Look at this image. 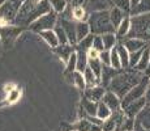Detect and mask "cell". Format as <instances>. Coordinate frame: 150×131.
<instances>
[{
	"mask_svg": "<svg viewBox=\"0 0 150 131\" xmlns=\"http://www.w3.org/2000/svg\"><path fill=\"white\" fill-rule=\"evenodd\" d=\"M102 38H103V45H105V50H111L112 47L116 46V41H117L116 34L106 33V34H102Z\"/></svg>",
	"mask_w": 150,
	"mask_h": 131,
	"instance_id": "obj_29",
	"label": "cell"
},
{
	"mask_svg": "<svg viewBox=\"0 0 150 131\" xmlns=\"http://www.w3.org/2000/svg\"><path fill=\"white\" fill-rule=\"evenodd\" d=\"M76 131H77V130H76Z\"/></svg>",
	"mask_w": 150,
	"mask_h": 131,
	"instance_id": "obj_51",
	"label": "cell"
},
{
	"mask_svg": "<svg viewBox=\"0 0 150 131\" xmlns=\"http://www.w3.org/2000/svg\"><path fill=\"white\" fill-rule=\"evenodd\" d=\"M22 3L24 0H8L3 5H0V25H8L9 22H13Z\"/></svg>",
	"mask_w": 150,
	"mask_h": 131,
	"instance_id": "obj_4",
	"label": "cell"
},
{
	"mask_svg": "<svg viewBox=\"0 0 150 131\" xmlns=\"http://www.w3.org/2000/svg\"><path fill=\"white\" fill-rule=\"evenodd\" d=\"M125 16H127L125 12L117 7H112L110 9V19H111V22L115 26V29H117V26L122 24V21L125 19Z\"/></svg>",
	"mask_w": 150,
	"mask_h": 131,
	"instance_id": "obj_18",
	"label": "cell"
},
{
	"mask_svg": "<svg viewBox=\"0 0 150 131\" xmlns=\"http://www.w3.org/2000/svg\"><path fill=\"white\" fill-rule=\"evenodd\" d=\"M148 84H149L148 83V76H145V79H144L141 83H138L137 85H134L131 91L127 93V94L122 98V107H123V109L127 106V105L131 104V102H133V101L138 100V98L144 97V96H145Z\"/></svg>",
	"mask_w": 150,
	"mask_h": 131,
	"instance_id": "obj_6",
	"label": "cell"
},
{
	"mask_svg": "<svg viewBox=\"0 0 150 131\" xmlns=\"http://www.w3.org/2000/svg\"><path fill=\"white\" fill-rule=\"evenodd\" d=\"M88 22L90 25V30L93 34H106V33H114L116 31L115 26L112 25L111 19H110V12L106 9L96 11L89 14Z\"/></svg>",
	"mask_w": 150,
	"mask_h": 131,
	"instance_id": "obj_3",
	"label": "cell"
},
{
	"mask_svg": "<svg viewBox=\"0 0 150 131\" xmlns=\"http://www.w3.org/2000/svg\"><path fill=\"white\" fill-rule=\"evenodd\" d=\"M117 127L116 122L112 117H110L107 119L103 121V125H102V131H115V129Z\"/></svg>",
	"mask_w": 150,
	"mask_h": 131,
	"instance_id": "obj_39",
	"label": "cell"
},
{
	"mask_svg": "<svg viewBox=\"0 0 150 131\" xmlns=\"http://www.w3.org/2000/svg\"><path fill=\"white\" fill-rule=\"evenodd\" d=\"M1 42L3 41H1V37H0V47H1Z\"/></svg>",
	"mask_w": 150,
	"mask_h": 131,
	"instance_id": "obj_48",
	"label": "cell"
},
{
	"mask_svg": "<svg viewBox=\"0 0 150 131\" xmlns=\"http://www.w3.org/2000/svg\"><path fill=\"white\" fill-rule=\"evenodd\" d=\"M20 33H21V28H20L18 25L12 26L8 24L4 26H0V37H1V41L5 46L11 45V42H12Z\"/></svg>",
	"mask_w": 150,
	"mask_h": 131,
	"instance_id": "obj_8",
	"label": "cell"
},
{
	"mask_svg": "<svg viewBox=\"0 0 150 131\" xmlns=\"http://www.w3.org/2000/svg\"><path fill=\"white\" fill-rule=\"evenodd\" d=\"M31 1H39V0H31Z\"/></svg>",
	"mask_w": 150,
	"mask_h": 131,
	"instance_id": "obj_50",
	"label": "cell"
},
{
	"mask_svg": "<svg viewBox=\"0 0 150 131\" xmlns=\"http://www.w3.org/2000/svg\"><path fill=\"white\" fill-rule=\"evenodd\" d=\"M20 97H21V91H20L18 88H14L12 92L8 93L7 104H13V102H16V101L20 100Z\"/></svg>",
	"mask_w": 150,
	"mask_h": 131,
	"instance_id": "obj_40",
	"label": "cell"
},
{
	"mask_svg": "<svg viewBox=\"0 0 150 131\" xmlns=\"http://www.w3.org/2000/svg\"><path fill=\"white\" fill-rule=\"evenodd\" d=\"M93 47L98 51H103L105 50V45H103V38L99 34H94V39H93Z\"/></svg>",
	"mask_w": 150,
	"mask_h": 131,
	"instance_id": "obj_41",
	"label": "cell"
},
{
	"mask_svg": "<svg viewBox=\"0 0 150 131\" xmlns=\"http://www.w3.org/2000/svg\"><path fill=\"white\" fill-rule=\"evenodd\" d=\"M83 92H85L86 98L93 100V101H96V102H99V101H102L103 96H105L106 89H105V87L94 85V87H90V88H86Z\"/></svg>",
	"mask_w": 150,
	"mask_h": 131,
	"instance_id": "obj_12",
	"label": "cell"
},
{
	"mask_svg": "<svg viewBox=\"0 0 150 131\" xmlns=\"http://www.w3.org/2000/svg\"><path fill=\"white\" fill-rule=\"evenodd\" d=\"M145 76H148L145 72L138 71L136 68L131 69V71H123V72L120 71L116 76L112 79L108 88H110V91L116 93L120 97V100H122L134 85L141 83L145 79Z\"/></svg>",
	"mask_w": 150,
	"mask_h": 131,
	"instance_id": "obj_1",
	"label": "cell"
},
{
	"mask_svg": "<svg viewBox=\"0 0 150 131\" xmlns=\"http://www.w3.org/2000/svg\"><path fill=\"white\" fill-rule=\"evenodd\" d=\"M112 3L115 4V7L123 9L125 13H131V9H132L131 0H112Z\"/></svg>",
	"mask_w": 150,
	"mask_h": 131,
	"instance_id": "obj_37",
	"label": "cell"
},
{
	"mask_svg": "<svg viewBox=\"0 0 150 131\" xmlns=\"http://www.w3.org/2000/svg\"><path fill=\"white\" fill-rule=\"evenodd\" d=\"M123 45L127 47V50L129 52H134V51H138L141 49L146 47L148 43L146 41L141 39V38H125L123 39Z\"/></svg>",
	"mask_w": 150,
	"mask_h": 131,
	"instance_id": "obj_14",
	"label": "cell"
},
{
	"mask_svg": "<svg viewBox=\"0 0 150 131\" xmlns=\"http://www.w3.org/2000/svg\"><path fill=\"white\" fill-rule=\"evenodd\" d=\"M41 37L43 39L46 41V43H47L50 47H57V46L60 45V42H59V38H57V36H56V33L52 30V29H50V30H43L41 31Z\"/></svg>",
	"mask_w": 150,
	"mask_h": 131,
	"instance_id": "obj_19",
	"label": "cell"
},
{
	"mask_svg": "<svg viewBox=\"0 0 150 131\" xmlns=\"http://www.w3.org/2000/svg\"><path fill=\"white\" fill-rule=\"evenodd\" d=\"M73 45H71V43H64V45H59L57 47L54 49V51L56 52L57 55H59L60 58H62V60H64V62H68L69 58H71V55L73 54V47H72Z\"/></svg>",
	"mask_w": 150,
	"mask_h": 131,
	"instance_id": "obj_17",
	"label": "cell"
},
{
	"mask_svg": "<svg viewBox=\"0 0 150 131\" xmlns=\"http://www.w3.org/2000/svg\"><path fill=\"white\" fill-rule=\"evenodd\" d=\"M119 72H120V69L114 68L112 66H105V64H103L102 75H100V81H102L103 87H108L110 83L112 81V79L116 76Z\"/></svg>",
	"mask_w": 150,
	"mask_h": 131,
	"instance_id": "obj_13",
	"label": "cell"
},
{
	"mask_svg": "<svg viewBox=\"0 0 150 131\" xmlns=\"http://www.w3.org/2000/svg\"><path fill=\"white\" fill-rule=\"evenodd\" d=\"M72 83H73L79 89H81V91H85L86 89V81H85V77H83L82 72L74 71L73 75H72Z\"/></svg>",
	"mask_w": 150,
	"mask_h": 131,
	"instance_id": "obj_27",
	"label": "cell"
},
{
	"mask_svg": "<svg viewBox=\"0 0 150 131\" xmlns=\"http://www.w3.org/2000/svg\"><path fill=\"white\" fill-rule=\"evenodd\" d=\"M77 69V52H73L67 62V67H65V75H72Z\"/></svg>",
	"mask_w": 150,
	"mask_h": 131,
	"instance_id": "obj_33",
	"label": "cell"
},
{
	"mask_svg": "<svg viewBox=\"0 0 150 131\" xmlns=\"http://www.w3.org/2000/svg\"><path fill=\"white\" fill-rule=\"evenodd\" d=\"M5 1H8V0H0V5H3Z\"/></svg>",
	"mask_w": 150,
	"mask_h": 131,
	"instance_id": "obj_47",
	"label": "cell"
},
{
	"mask_svg": "<svg viewBox=\"0 0 150 131\" xmlns=\"http://www.w3.org/2000/svg\"><path fill=\"white\" fill-rule=\"evenodd\" d=\"M99 58L105 66H111V50H103L100 51Z\"/></svg>",
	"mask_w": 150,
	"mask_h": 131,
	"instance_id": "obj_42",
	"label": "cell"
},
{
	"mask_svg": "<svg viewBox=\"0 0 150 131\" xmlns=\"http://www.w3.org/2000/svg\"><path fill=\"white\" fill-rule=\"evenodd\" d=\"M145 49L146 47H144V49H141V50L131 52V54H129V68H134V67H136L138 60H140V58L142 57V52H144Z\"/></svg>",
	"mask_w": 150,
	"mask_h": 131,
	"instance_id": "obj_38",
	"label": "cell"
},
{
	"mask_svg": "<svg viewBox=\"0 0 150 131\" xmlns=\"http://www.w3.org/2000/svg\"><path fill=\"white\" fill-rule=\"evenodd\" d=\"M93 39H94V34H89L88 37H85L82 41H80L79 43H77V49H80V50H85L88 51L89 49L93 47Z\"/></svg>",
	"mask_w": 150,
	"mask_h": 131,
	"instance_id": "obj_34",
	"label": "cell"
},
{
	"mask_svg": "<svg viewBox=\"0 0 150 131\" xmlns=\"http://www.w3.org/2000/svg\"><path fill=\"white\" fill-rule=\"evenodd\" d=\"M88 66H89L88 51L77 49V69H76V71L83 72V71H85V68H86Z\"/></svg>",
	"mask_w": 150,
	"mask_h": 131,
	"instance_id": "obj_23",
	"label": "cell"
},
{
	"mask_svg": "<svg viewBox=\"0 0 150 131\" xmlns=\"http://www.w3.org/2000/svg\"><path fill=\"white\" fill-rule=\"evenodd\" d=\"M146 105V98L145 97H141L138 98V100L133 101V102H131L129 105H127L125 107H124V113H125L127 117H131V118H134L138 113L142 110V107Z\"/></svg>",
	"mask_w": 150,
	"mask_h": 131,
	"instance_id": "obj_10",
	"label": "cell"
},
{
	"mask_svg": "<svg viewBox=\"0 0 150 131\" xmlns=\"http://www.w3.org/2000/svg\"><path fill=\"white\" fill-rule=\"evenodd\" d=\"M102 102H105L112 112L120 109V106H122V100H120V97L112 91H108L105 93V96H103V98H102Z\"/></svg>",
	"mask_w": 150,
	"mask_h": 131,
	"instance_id": "obj_11",
	"label": "cell"
},
{
	"mask_svg": "<svg viewBox=\"0 0 150 131\" xmlns=\"http://www.w3.org/2000/svg\"><path fill=\"white\" fill-rule=\"evenodd\" d=\"M56 24H57V17H56V12L54 11V12H48V13L43 14L39 19H37L35 21H33L30 24V29L33 31L41 33L43 30L54 29Z\"/></svg>",
	"mask_w": 150,
	"mask_h": 131,
	"instance_id": "obj_5",
	"label": "cell"
},
{
	"mask_svg": "<svg viewBox=\"0 0 150 131\" xmlns=\"http://www.w3.org/2000/svg\"><path fill=\"white\" fill-rule=\"evenodd\" d=\"M145 12H150V0H141L136 7H133L131 9L132 14H140Z\"/></svg>",
	"mask_w": 150,
	"mask_h": 131,
	"instance_id": "obj_30",
	"label": "cell"
},
{
	"mask_svg": "<svg viewBox=\"0 0 150 131\" xmlns=\"http://www.w3.org/2000/svg\"><path fill=\"white\" fill-rule=\"evenodd\" d=\"M149 62H150V45L146 46V49L142 52V57L140 58V60H138V63L136 64L134 68L138 69V71L145 72L149 67Z\"/></svg>",
	"mask_w": 150,
	"mask_h": 131,
	"instance_id": "obj_22",
	"label": "cell"
},
{
	"mask_svg": "<svg viewBox=\"0 0 150 131\" xmlns=\"http://www.w3.org/2000/svg\"><path fill=\"white\" fill-rule=\"evenodd\" d=\"M129 30H131V17L125 16V19L122 21V24L117 26L116 31H115V34H116L117 39L123 41L124 38L127 37V34L129 33Z\"/></svg>",
	"mask_w": 150,
	"mask_h": 131,
	"instance_id": "obj_21",
	"label": "cell"
},
{
	"mask_svg": "<svg viewBox=\"0 0 150 131\" xmlns=\"http://www.w3.org/2000/svg\"><path fill=\"white\" fill-rule=\"evenodd\" d=\"M72 17L77 21H85L86 19H89V16L86 14V9L83 5H74L72 8Z\"/></svg>",
	"mask_w": 150,
	"mask_h": 131,
	"instance_id": "obj_26",
	"label": "cell"
},
{
	"mask_svg": "<svg viewBox=\"0 0 150 131\" xmlns=\"http://www.w3.org/2000/svg\"><path fill=\"white\" fill-rule=\"evenodd\" d=\"M145 98H146V104H150V83L146 87V92H145Z\"/></svg>",
	"mask_w": 150,
	"mask_h": 131,
	"instance_id": "obj_44",
	"label": "cell"
},
{
	"mask_svg": "<svg viewBox=\"0 0 150 131\" xmlns=\"http://www.w3.org/2000/svg\"><path fill=\"white\" fill-rule=\"evenodd\" d=\"M140 1H141V0H131V3H132V8L136 7V5H137Z\"/></svg>",
	"mask_w": 150,
	"mask_h": 131,
	"instance_id": "obj_45",
	"label": "cell"
},
{
	"mask_svg": "<svg viewBox=\"0 0 150 131\" xmlns=\"http://www.w3.org/2000/svg\"><path fill=\"white\" fill-rule=\"evenodd\" d=\"M83 74V77H85V81H86V88H90V87H94L99 83V79L96 76V74L93 72V69L90 67H86L85 71L82 72Z\"/></svg>",
	"mask_w": 150,
	"mask_h": 131,
	"instance_id": "obj_24",
	"label": "cell"
},
{
	"mask_svg": "<svg viewBox=\"0 0 150 131\" xmlns=\"http://www.w3.org/2000/svg\"><path fill=\"white\" fill-rule=\"evenodd\" d=\"M76 33H77V43L82 41L85 37H88L91 33L90 25L86 21H77L76 22Z\"/></svg>",
	"mask_w": 150,
	"mask_h": 131,
	"instance_id": "obj_20",
	"label": "cell"
},
{
	"mask_svg": "<svg viewBox=\"0 0 150 131\" xmlns=\"http://www.w3.org/2000/svg\"><path fill=\"white\" fill-rule=\"evenodd\" d=\"M81 110H82V113H85L86 117H88V115H97L98 102L83 97L81 101Z\"/></svg>",
	"mask_w": 150,
	"mask_h": 131,
	"instance_id": "obj_15",
	"label": "cell"
},
{
	"mask_svg": "<svg viewBox=\"0 0 150 131\" xmlns=\"http://www.w3.org/2000/svg\"><path fill=\"white\" fill-rule=\"evenodd\" d=\"M117 52H119L120 60H122V67L123 68H129V51L123 43H117Z\"/></svg>",
	"mask_w": 150,
	"mask_h": 131,
	"instance_id": "obj_25",
	"label": "cell"
},
{
	"mask_svg": "<svg viewBox=\"0 0 150 131\" xmlns=\"http://www.w3.org/2000/svg\"><path fill=\"white\" fill-rule=\"evenodd\" d=\"M51 7L56 13H63L65 9H67V1L65 0H50Z\"/></svg>",
	"mask_w": 150,
	"mask_h": 131,
	"instance_id": "obj_36",
	"label": "cell"
},
{
	"mask_svg": "<svg viewBox=\"0 0 150 131\" xmlns=\"http://www.w3.org/2000/svg\"><path fill=\"white\" fill-rule=\"evenodd\" d=\"M125 38H141L146 42L150 41V12L133 14L131 19V30Z\"/></svg>",
	"mask_w": 150,
	"mask_h": 131,
	"instance_id": "obj_2",
	"label": "cell"
},
{
	"mask_svg": "<svg viewBox=\"0 0 150 131\" xmlns=\"http://www.w3.org/2000/svg\"><path fill=\"white\" fill-rule=\"evenodd\" d=\"M59 22L62 24V26L64 28L65 30V34L68 37V42L71 45H77V33H76V24L72 22L71 20H67V19H60Z\"/></svg>",
	"mask_w": 150,
	"mask_h": 131,
	"instance_id": "obj_9",
	"label": "cell"
},
{
	"mask_svg": "<svg viewBox=\"0 0 150 131\" xmlns=\"http://www.w3.org/2000/svg\"><path fill=\"white\" fill-rule=\"evenodd\" d=\"M111 114H112V110L110 109V107L106 105L105 102H102L100 101L99 104H98V110H97V117H99L100 119H107L111 117Z\"/></svg>",
	"mask_w": 150,
	"mask_h": 131,
	"instance_id": "obj_31",
	"label": "cell"
},
{
	"mask_svg": "<svg viewBox=\"0 0 150 131\" xmlns=\"http://www.w3.org/2000/svg\"><path fill=\"white\" fill-rule=\"evenodd\" d=\"M106 1H107V3H111V1H112V0H106Z\"/></svg>",
	"mask_w": 150,
	"mask_h": 131,
	"instance_id": "obj_49",
	"label": "cell"
},
{
	"mask_svg": "<svg viewBox=\"0 0 150 131\" xmlns=\"http://www.w3.org/2000/svg\"><path fill=\"white\" fill-rule=\"evenodd\" d=\"M89 67L93 69L96 76L99 79V81H100V75H102V68H103V63H102V60H100V58L89 59Z\"/></svg>",
	"mask_w": 150,
	"mask_h": 131,
	"instance_id": "obj_28",
	"label": "cell"
},
{
	"mask_svg": "<svg viewBox=\"0 0 150 131\" xmlns=\"http://www.w3.org/2000/svg\"><path fill=\"white\" fill-rule=\"evenodd\" d=\"M145 74L148 75V76H150V62H149V67H148V69L145 71Z\"/></svg>",
	"mask_w": 150,
	"mask_h": 131,
	"instance_id": "obj_46",
	"label": "cell"
},
{
	"mask_svg": "<svg viewBox=\"0 0 150 131\" xmlns=\"http://www.w3.org/2000/svg\"><path fill=\"white\" fill-rule=\"evenodd\" d=\"M73 129H76L77 131H102V127L91 123L88 118L80 119V121L73 126Z\"/></svg>",
	"mask_w": 150,
	"mask_h": 131,
	"instance_id": "obj_16",
	"label": "cell"
},
{
	"mask_svg": "<svg viewBox=\"0 0 150 131\" xmlns=\"http://www.w3.org/2000/svg\"><path fill=\"white\" fill-rule=\"evenodd\" d=\"M111 66L116 69H122V60H120V57H119V52H117V47L111 49Z\"/></svg>",
	"mask_w": 150,
	"mask_h": 131,
	"instance_id": "obj_35",
	"label": "cell"
},
{
	"mask_svg": "<svg viewBox=\"0 0 150 131\" xmlns=\"http://www.w3.org/2000/svg\"><path fill=\"white\" fill-rule=\"evenodd\" d=\"M150 130V105H145L140 113L134 117L133 131Z\"/></svg>",
	"mask_w": 150,
	"mask_h": 131,
	"instance_id": "obj_7",
	"label": "cell"
},
{
	"mask_svg": "<svg viewBox=\"0 0 150 131\" xmlns=\"http://www.w3.org/2000/svg\"><path fill=\"white\" fill-rule=\"evenodd\" d=\"M14 88H16V87H14L13 84H5V85H4V92L8 94V93H9V92H12Z\"/></svg>",
	"mask_w": 150,
	"mask_h": 131,
	"instance_id": "obj_43",
	"label": "cell"
},
{
	"mask_svg": "<svg viewBox=\"0 0 150 131\" xmlns=\"http://www.w3.org/2000/svg\"><path fill=\"white\" fill-rule=\"evenodd\" d=\"M54 31L56 33V36H57V38H59V42H60V45H64V43H69L68 42V37H67V34H65V30H64V28L62 26V24H60L59 21H57V24L55 25V28H54Z\"/></svg>",
	"mask_w": 150,
	"mask_h": 131,
	"instance_id": "obj_32",
	"label": "cell"
}]
</instances>
